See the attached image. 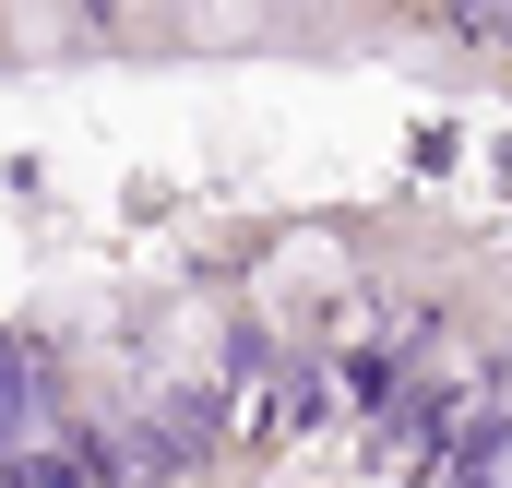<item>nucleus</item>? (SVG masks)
Masks as SVG:
<instances>
[{
  "label": "nucleus",
  "instance_id": "nucleus-1",
  "mask_svg": "<svg viewBox=\"0 0 512 488\" xmlns=\"http://www.w3.org/2000/svg\"><path fill=\"white\" fill-rule=\"evenodd\" d=\"M501 488H512V441H501Z\"/></svg>",
  "mask_w": 512,
  "mask_h": 488
}]
</instances>
